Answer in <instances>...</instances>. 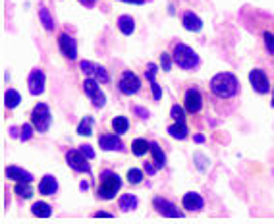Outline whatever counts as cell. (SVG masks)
Wrapping results in <instances>:
<instances>
[{"instance_id": "cell-34", "label": "cell", "mask_w": 274, "mask_h": 224, "mask_svg": "<svg viewBox=\"0 0 274 224\" xmlns=\"http://www.w3.org/2000/svg\"><path fill=\"white\" fill-rule=\"evenodd\" d=\"M172 60H174V58H170V54L162 53L160 54V68H162L165 72H170V68H172Z\"/></svg>"}, {"instance_id": "cell-39", "label": "cell", "mask_w": 274, "mask_h": 224, "mask_svg": "<svg viewBox=\"0 0 274 224\" xmlns=\"http://www.w3.org/2000/svg\"><path fill=\"white\" fill-rule=\"evenodd\" d=\"M145 170H147L149 176H153L154 172L158 170V166H156V164H151V162H145Z\"/></svg>"}, {"instance_id": "cell-23", "label": "cell", "mask_w": 274, "mask_h": 224, "mask_svg": "<svg viewBox=\"0 0 274 224\" xmlns=\"http://www.w3.org/2000/svg\"><path fill=\"white\" fill-rule=\"evenodd\" d=\"M14 192L18 193L20 197H23V199H29V197L33 195V188H31V182H27V180L18 182V184L14 186Z\"/></svg>"}, {"instance_id": "cell-20", "label": "cell", "mask_w": 274, "mask_h": 224, "mask_svg": "<svg viewBox=\"0 0 274 224\" xmlns=\"http://www.w3.org/2000/svg\"><path fill=\"white\" fill-rule=\"evenodd\" d=\"M118 29H120L124 35H132L135 31V22H133L132 16H120L118 18Z\"/></svg>"}, {"instance_id": "cell-45", "label": "cell", "mask_w": 274, "mask_h": 224, "mask_svg": "<svg viewBox=\"0 0 274 224\" xmlns=\"http://www.w3.org/2000/svg\"><path fill=\"white\" fill-rule=\"evenodd\" d=\"M272 107H274V87H272Z\"/></svg>"}, {"instance_id": "cell-33", "label": "cell", "mask_w": 274, "mask_h": 224, "mask_svg": "<svg viewBox=\"0 0 274 224\" xmlns=\"http://www.w3.org/2000/svg\"><path fill=\"white\" fill-rule=\"evenodd\" d=\"M170 116L174 118L176 122H184L186 116H184V108L180 107V105H174V107L170 108Z\"/></svg>"}, {"instance_id": "cell-15", "label": "cell", "mask_w": 274, "mask_h": 224, "mask_svg": "<svg viewBox=\"0 0 274 224\" xmlns=\"http://www.w3.org/2000/svg\"><path fill=\"white\" fill-rule=\"evenodd\" d=\"M156 72H158V68H156V64H147V70H145V77L149 79V83H151V89H153V99L154 101H160V97H162V89H160V85L156 83V79H154V75H156Z\"/></svg>"}, {"instance_id": "cell-12", "label": "cell", "mask_w": 274, "mask_h": 224, "mask_svg": "<svg viewBox=\"0 0 274 224\" xmlns=\"http://www.w3.org/2000/svg\"><path fill=\"white\" fill-rule=\"evenodd\" d=\"M153 205L162 216H168V218H182V216H184V214L176 209L174 203H170L168 199H165V197H154Z\"/></svg>"}, {"instance_id": "cell-7", "label": "cell", "mask_w": 274, "mask_h": 224, "mask_svg": "<svg viewBox=\"0 0 274 224\" xmlns=\"http://www.w3.org/2000/svg\"><path fill=\"white\" fill-rule=\"evenodd\" d=\"M118 89H120L122 95H128L132 97L135 93H139V89H141V81H139V77L130 72V70H126L124 74H122L120 81H118Z\"/></svg>"}, {"instance_id": "cell-44", "label": "cell", "mask_w": 274, "mask_h": 224, "mask_svg": "<svg viewBox=\"0 0 274 224\" xmlns=\"http://www.w3.org/2000/svg\"><path fill=\"white\" fill-rule=\"evenodd\" d=\"M79 188H81V190H87L89 184H87V182H81V184H79Z\"/></svg>"}, {"instance_id": "cell-41", "label": "cell", "mask_w": 274, "mask_h": 224, "mask_svg": "<svg viewBox=\"0 0 274 224\" xmlns=\"http://www.w3.org/2000/svg\"><path fill=\"white\" fill-rule=\"evenodd\" d=\"M79 2H81V4H85V6H93L97 0H79Z\"/></svg>"}, {"instance_id": "cell-36", "label": "cell", "mask_w": 274, "mask_h": 224, "mask_svg": "<svg viewBox=\"0 0 274 224\" xmlns=\"http://www.w3.org/2000/svg\"><path fill=\"white\" fill-rule=\"evenodd\" d=\"M95 66H97V64H93V62H89V60H83V62H79V68H81V72H83V74H89V75H93V72H95Z\"/></svg>"}, {"instance_id": "cell-26", "label": "cell", "mask_w": 274, "mask_h": 224, "mask_svg": "<svg viewBox=\"0 0 274 224\" xmlns=\"http://www.w3.org/2000/svg\"><path fill=\"white\" fill-rule=\"evenodd\" d=\"M147 151H151V143L147 139H135L132 143V153L135 157H143Z\"/></svg>"}, {"instance_id": "cell-9", "label": "cell", "mask_w": 274, "mask_h": 224, "mask_svg": "<svg viewBox=\"0 0 274 224\" xmlns=\"http://www.w3.org/2000/svg\"><path fill=\"white\" fill-rule=\"evenodd\" d=\"M184 108H186L189 114H197L199 110L203 108V95L201 91L191 87L186 91V97H184Z\"/></svg>"}, {"instance_id": "cell-24", "label": "cell", "mask_w": 274, "mask_h": 224, "mask_svg": "<svg viewBox=\"0 0 274 224\" xmlns=\"http://www.w3.org/2000/svg\"><path fill=\"white\" fill-rule=\"evenodd\" d=\"M39 20H41V23H43V27L46 31H52V29H54V20H52L48 8H44V6L39 8Z\"/></svg>"}, {"instance_id": "cell-40", "label": "cell", "mask_w": 274, "mask_h": 224, "mask_svg": "<svg viewBox=\"0 0 274 224\" xmlns=\"http://www.w3.org/2000/svg\"><path fill=\"white\" fill-rule=\"evenodd\" d=\"M95 218H112V214L104 213V211H99V213H95Z\"/></svg>"}, {"instance_id": "cell-17", "label": "cell", "mask_w": 274, "mask_h": 224, "mask_svg": "<svg viewBox=\"0 0 274 224\" xmlns=\"http://www.w3.org/2000/svg\"><path fill=\"white\" fill-rule=\"evenodd\" d=\"M6 178H8V180H14V182H22V180L33 182V174L23 170L20 166H8V168H6Z\"/></svg>"}, {"instance_id": "cell-5", "label": "cell", "mask_w": 274, "mask_h": 224, "mask_svg": "<svg viewBox=\"0 0 274 224\" xmlns=\"http://www.w3.org/2000/svg\"><path fill=\"white\" fill-rule=\"evenodd\" d=\"M87 157L83 155V151L79 149H70L66 153V162L68 166L74 172H81V174H91V164L87 162Z\"/></svg>"}, {"instance_id": "cell-16", "label": "cell", "mask_w": 274, "mask_h": 224, "mask_svg": "<svg viewBox=\"0 0 274 224\" xmlns=\"http://www.w3.org/2000/svg\"><path fill=\"white\" fill-rule=\"evenodd\" d=\"M182 25H184V29L193 31V33H197V31L203 29V22H201V18L195 16L193 12H186V14L182 16Z\"/></svg>"}, {"instance_id": "cell-19", "label": "cell", "mask_w": 274, "mask_h": 224, "mask_svg": "<svg viewBox=\"0 0 274 224\" xmlns=\"http://www.w3.org/2000/svg\"><path fill=\"white\" fill-rule=\"evenodd\" d=\"M137 197L132 195V193H124L120 199H118V207H120L124 213H128V211H133V209H137Z\"/></svg>"}, {"instance_id": "cell-43", "label": "cell", "mask_w": 274, "mask_h": 224, "mask_svg": "<svg viewBox=\"0 0 274 224\" xmlns=\"http://www.w3.org/2000/svg\"><path fill=\"white\" fill-rule=\"evenodd\" d=\"M195 141H197V143H203V141H205V136L197 133V136H195Z\"/></svg>"}, {"instance_id": "cell-3", "label": "cell", "mask_w": 274, "mask_h": 224, "mask_svg": "<svg viewBox=\"0 0 274 224\" xmlns=\"http://www.w3.org/2000/svg\"><path fill=\"white\" fill-rule=\"evenodd\" d=\"M100 184H99V190H97V195H99L100 199H104V201H108L112 197H116V193L118 190L122 188V180L118 174H114V172H102L100 174Z\"/></svg>"}, {"instance_id": "cell-30", "label": "cell", "mask_w": 274, "mask_h": 224, "mask_svg": "<svg viewBox=\"0 0 274 224\" xmlns=\"http://www.w3.org/2000/svg\"><path fill=\"white\" fill-rule=\"evenodd\" d=\"M93 75H95V79H97V81H100V83H108V81H110L108 72H106V68H102V66H95V72H93Z\"/></svg>"}, {"instance_id": "cell-32", "label": "cell", "mask_w": 274, "mask_h": 224, "mask_svg": "<svg viewBox=\"0 0 274 224\" xmlns=\"http://www.w3.org/2000/svg\"><path fill=\"white\" fill-rule=\"evenodd\" d=\"M126 178H128V182H130V184H139V182L143 180V172L137 170V168H130Z\"/></svg>"}, {"instance_id": "cell-18", "label": "cell", "mask_w": 274, "mask_h": 224, "mask_svg": "<svg viewBox=\"0 0 274 224\" xmlns=\"http://www.w3.org/2000/svg\"><path fill=\"white\" fill-rule=\"evenodd\" d=\"M56 192H58V182H56L54 176L46 174L43 180L39 182V193H43V195H54Z\"/></svg>"}, {"instance_id": "cell-11", "label": "cell", "mask_w": 274, "mask_h": 224, "mask_svg": "<svg viewBox=\"0 0 274 224\" xmlns=\"http://www.w3.org/2000/svg\"><path fill=\"white\" fill-rule=\"evenodd\" d=\"M58 49H60V53L64 54L66 58L76 60V56H77L76 39H74V37H70L68 33H60V35H58Z\"/></svg>"}, {"instance_id": "cell-35", "label": "cell", "mask_w": 274, "mask_h": 224, "mask_svg": "<svg viewBox=\"0 0 274 224\" xmlns=\"http://www.w3.org/2000/svg\"><path fill=\"white\" fill-rule=\"evenodd\" d=\"M263 37H264V44H266V51L270 54H274V33L266 31Z\"/></svg>"}, {"instance_id": "cell-2", "label": "cell", "mask_w": 274, "mask_h": 224, "mask_svg": "<svg viewBox=\"0 0 274 224\" xmlns=\"http://www.w3.org/2000/svg\"><path fill=\"white\" fill-rule=\"evenodd\" d=\"M172 58H174V64L182 70H195L199 66V56L197 53L187 47L184 43H178L172 51Z\"/></svg>"}, {"instance_id": "cell-25", "label": "cell", "mask_w": 274, "mask_h": 224, "mask_svg": "<svg viewBox=\"0 0 274 224\" xmlns=\"http://www.w3.org/2000/svg\"><path fill=\"white\" fill-rule=\"evenodd\" d=\"M20 101H22V97H20V93L16 89H8L4 93V107L6 108H16L20 105Z\"/></svg>"}, {"instance_id": "cell-42", "label": "cell", "mask_w": 274, "mask_h": 224, "mask_svg": "<svg viewBox=\"0 0 274 224\" xmlns=\"http://www.w3.org/2000/svg\"><path fill=\"white\" fill-rule=\"evenodd\" d=\"M122 2H128V4H143L145 0H122Z\"/></svg>"}, {"instance_id": "cell-28", "label": "cell", "mask_w": 274, "mask_h": 224, "mask_svg": "<svg viewBox=\"0 0 274 224\" xmlns=\"http://www.w3.org/2000/svg\"><path fill=\"white\" fill-rule=\"evenodd\" d=\"M128 128H130V122H128V118L126 116H116L114 120H112V129H114L118 136L126 133Z\"/></svg>"}, {"instance_id": "cell-14", "label": "cell", "mask_w": 274, "mask_h": 224, "mask_svg": "<svg viewBox=\"0 0 274 224\" xmlns=\"http://www.w3.org/2000/svg\"><path fill=\"white\" fill-rule=\"evenodd\" d=\"M182 207H184L186 211H201V209L205 207V201H203V197H201L199 193L189 192L182 197Z\"/></svg>"}, {"instance_id": "cell-29", "label": "cell", "mask_w": 274, "mask_h": 224, "mask_svg": "<svg viewBox=\"0 0 274 224\" xmlns=\"http://www.w3.org/2000/svg\"><path fill=\"white\" fill-rule=\"evenodd\" d=\"M77 133L79 136H91L93 133V118L91 116H85L81 122H79V126H77Z\"/></svg>"}, {"instance_id": "cell-27", "label": "cell", "mask_w": 274, "mask_h": 224, "mask_svg": "<svg viewBox=\"0 0 274 224\" xmlns=\"http://www.w3.org/2000/svg\"><path fill=\"white\" fill-rule=\"evenodd\" d=\"M168 133L174 139H186L187 138V126L184 122H176L168 128Z\"/></svg>"}, {"instance_id": "cell-31", "label": "cell", "mask_w": 274, "mask_h": 224, "mask_svg": "<svg viewBox=\"0 0 274 224\" xmlns=\"http://www.w3.org/2000/svg\"><path fill=\"white\" fill-rule=\"evenodd\" d=\"M33 129H35L33 124H23L22 128H20V139L22 141H29V139L33 138Z\"/></svg>"}, {"instance_id": "cell-38", "label": "cell", "mask_w": 274, "mask_h": 224, "mask_svg": "<svg viewBox=\"0 0 274 224\" xmlns=\"http://www.w3.org/2000/svg\"><path fill=\"white\" fill-rule=\"evenodd\" d=\"M133 112H135L139 118H143V120L149 118V110H145V108H141V107H133Z\"/></svg>"}, {"instance_id": "cell-10", "label": "cell", "mask_w": 274, "mask_h": 224, "mask_svg": "<svg viewBox=\"0 0 274 224\" xmlns=\"http://www.w3.org/2000/svg\"><path fill=\"white\" fill-rule=\"evenodd\" d=\"M44 81H46V77H44L43 70H39V68L31 70V74H29V77H27V87H29V93H31V95H35V97L43 95Z\"/></svg>"}, {"instance_id": "cell-4", "label": "cell", "mask_w": 274, "mask_h": 224, "mask_svg": "<svg viewBox=\"0 0 274 224\" xmlns=\"http://www.w3.org/2000/svg\"><path fill=\"white\" fill-rule=\"evenodd\" d=\"M31 124L35 126V129L39 133H46L50 124H52V112L46 103H39L35 105L33 110H31Z\"/></svg>"}, {"instance_id": "cell-22", "label": "cell", "mask_w": 274, "mask_h": 224, "mask_svg": "<svg viewBox=\"0 0 274 224\" xmlns=\"http://www.w3.org/2000/svg\"><path fill=\"white\" fill-rule=\"evenodd\" d=\"M31 213L35 216H39V218H48L50 214H52V209H50V205L44 201H37L33 203V207H31Z\"/></svg>"}, {"instance_id": "cell-6", "label": "cell", "mask_w": 274, "mask_h": 224, "mask_svg": "<svg viewBox=\"0 0 274 224\" xmlns=\"http://www.w3.org/2000/svg\"><path fill=\"white\" fill-rule=\"evenodd\" d=\"M83 91H85V95L93 101V107H97V108L104 107V103H106V95L100 91L99 81H97L95 77H87V79L83 81Z\"/></svg>"}, {"instance_id": "cell-1", "label": "cell", "mask_w": 274, "mask_h": 224, "mask_svg": "<svg viewBox=\"0 0 274 224\" xmlns=\"http://www.w3.org/2000/svg\"><path fill=\"white\" fill-rule=\"evenodd\" d=\"M238 89H240L238 77L234 74H230V72L216 74L210 79V91L216 97H220V99H232V97H236L238 95Z\"/></svg>"}, {"instance_id": "cell-21", "label": "cell", "mask_w": 274, "mask_h": 224, "mask_svg": "<svg viewBox=\"0 0 274 224\" xmlns=\"http://www.w3.org/2000/svg\"><path fill=\"white\" fill-rule=\"evenodd\" d=\"M151 155H153V162L158 166V168H162L166 164V155L162 153L160 145H158L156 141H151Z\"/></svg>"}, {"instance_id": "cell-37", "label": "cell", "mask_w": 274, "mask_h": 224, "mask_svg": "<svg viewBox=\"0 0 274 224\" xmlns=\"http://www.w3.org/2000/svg\"><path fill=\"white\" fill-rule=\"evenodd\" d=\"M81 151H83V155H85L89 160L95 159V151L91 149V145H81Z\"/></svg>"}, {"instance_id": "cell-8", "label": "cell", "mask_w": 274, "mask_h": 224, "mask_svg": "<svg viewBox=\"0 0 274 224\" xmlns=\"http://www.w3.org/2000/svg\"><path fill=\"white\" fill-rule=\"evenodd\" d=\"M249 83H251L253 89H255L257 93H261V95H264V93L270 91L268 75L264 74V70H261V68H255V70L249 72Z\"/></svg>"}, {"instance_id": "cell-13", "label": "cell", "mask_w": 274, "mask_h": 224, "mask_svg": "<svg viewBox=\"0 0 274 224\" xmlns=\"http://www.w3.org/2000/svg\"><path fill=\"white\" fill-rule=\"evenodd\" d=\"M99 145L100 149L104 151H124V143L122 139L118 138V133H102L99 138Z\"/></svg>"}]
</instances>
